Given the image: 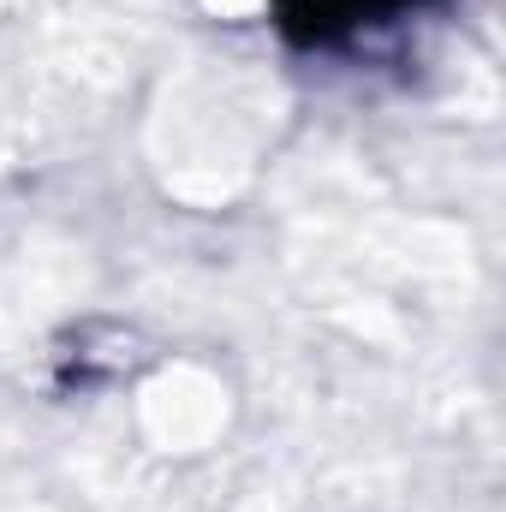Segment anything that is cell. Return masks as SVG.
Instances as JSON below:
<instances>
[{
    "instance_id": "obj_1",
    "label": "cell",
    "mask_w": 506,
    "mask_h": 512,
    "mask_svg": "<svg viewBox=\"0 0 506 512\" xmlns=\"http://www.w3.org/2000/svg\"><path fill=\"white\" fill-rule=\"evenodd\" d=\"M411 6L417 0H280V24L310 48H340V42L364 36V30L393 24Z\"/></svg>"
}]
</instances>
